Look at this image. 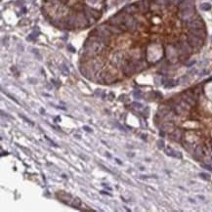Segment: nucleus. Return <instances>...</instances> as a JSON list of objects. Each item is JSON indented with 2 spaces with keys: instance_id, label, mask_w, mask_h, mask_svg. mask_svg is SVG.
<instances>
[{
  "instance_id": "obj_1",
  "label": "nucleus",
  "mask_w": 212,
  "mask_h": 212,
  "mask_svg": "<svg viewBox=\"0 0 212 212\" xmlns=\"http://www.w3.org/2000/svg\"><path fill=\"white\" fill-rule=\"evenodd\" d=\"M105 47H106V45L100 40V38L97 35L92 34L84 44L83 55L85 57H87L88 59H92L94 57L101 54Z\"/></svg>"
},
{
  "instance_id": "obj_2",
  "label": "nucleus",
  "mask_w": 212,
  "mask_h": 212,
  "mask_svg": "<svg viewBox=\"0 0 212 212\" xmlns=\"http://www.w3.org/2000/svg\"><path fill=\"white\" fill-rule=\"evenodd\" d=\"M92 34L97 35V36L100 38V40L107 46V45H109V42H110V36H111L113 33L109 31V27H108L107 25H101V26H99V27L93 31Z\"/></svg>"
},
{
  "instance_id": "obj_3",
  "label": "nucleus",
  "mask_w": 212,
  "mask_h": 212,
  "mask_svg": "<svg viewBox=\"0 0 212 212\" xmlns=\"http://www.w3.org/2000/svg\"><path fill=\"white\" fill-rule=\"evenodd\" d=\"M79 70H80V72L82 73V75L85 76L87 79H92L94 74L96 73V71L93 68L91 62L89 63H85L83 65H80L79 66Z\"/></svg>"
},
{
  "instance_id": "obj_4",
  "label": "nucleus",
  "mask_w": 212,
  "mask_h": 212,
  "mask_svg": "<svg viewBox=\"0 0 212 212\" xmlns=\"http://www.w3.org/2000/svg\"><path fill=\"white\" fill-rule=\"evenodd\" d=\"M84 13H85L86 17L88 18L90 24L96 23V20L101 17V13H100V12L97 11V10L94 9V8L89 7V6H84Z\"/></svg>"
},
{
  "instance_id": "obj_5",
  "label": "nucleus",
  "mask_w": 212,
  "mask_h": 212,
  "mask_svg": "<svg viewBox=\"0 0 212 212\" xmlns=\"http://www.w3.org/2000/svg\"><path fill=\"white\" fill-rule=\"evenodd\" d=\"M195 13H196L195 7H193V8H189V9H184V10H180L179 17L183 22L189 23L191 20H193V19H194V15H195Z\"/></svg>"
},
{
  "instance_id": "obj_6",
  "label": "nucleus",
  "mask_w": 212,
  "mask_h": 212,
  "mask_svg": "<svg viewBox=\"0 0 212 212\" xmlns=\"http://www.w3.org/2000/svg\"><path fill=\"white\" fill-rule=\"evenodd\" d=\"M123 25L125 26L126 29L129 30V31H134V30H136L137 26H138V25H137V22L134 20V18L131 16V15H129V14H125Z\"/></svg>"
},
{
  "instance_id": "obj_7",
  "label": "nucleus",
  "mask_w": 212,
  "mask_h": 212,
  "mask_svg": "<svg viewBox=\"0 0 212 212\" xmlns=\"http://www.w3.org/2000/svg\"><path fill=\"white\" fill-rule=\"evenodd\" d=\"M89 25H90V23L85 15V13H78L76 15V27L82 28V27H86Z\"/></svg>"
},
{
  "instance_id": "obj_8",
  "label": "nucleus",
  "mask_w": 212,
  "mask_h": 212,
  "mask_svg": "<svg viewBox=\"0 0 212 212\" xmlns=\"http://www.w3.org/2000/svg\"><path fill=\"white\" fill-rule=\"evenodd\" d=\"M188 42H189V44H190L192 47L197 48V47H200L201 45H202V43H203V39L200 37H197V36L192 34V33H190V34L188 35Z\"/></svg>"
},
{
  "instance_id": "obj_9",
  "label": "nucleus",
  "mask_w": 212,
  "mask_h": 212,
  "mask_svg": "<svg viewBox=\"0 0 212 212\" xmlns=\"http://www.w3.org/2000/svg\"><path fill=\"white\" fill-rule=\"evenodd\" d=\"M124 17H125V13L123 12V14L122 13H118V14H116V15H114V16L110 17L109 18V24L110 25H114V26H121V25H123V23H124Z\"/></svg>"
},
{
  "instance_id": "obj_10",
  "label": "nucleus",
  "mask_w": 212,
  "mask_h": 212,
  "mask_svg": "<svg viewBox=\"0 0 212 212\" xmlns=\"http://www.w3.org/2000/svg\"><path fill=\"white\" fill-rule=\"evenodd\" d=\"M122 71L126 75H132L134 72H136L135 70V64L134 62H127L124 63L122 65Z\"/></svg>"
},
{
  "instance_id": "obj_11",
  "label": "nucleus",
  "mask_w": 212,
  "mask_h": 212,
  "mask_svg": "<svg viewBox=\"0 0 212 212\" xmlns=\"http://www.w3.org/2000/svg\"><path fill=\"white\" fill-rule=\"evenodd\" d=\"M187 26L190 29H196V28H203L204 23L200 19H193L189 23H187Z\"/></svg>"
},
{
  "instance_id": "obj_12",
  "label": "nucleus",
  "mask_w": 212,
  "mask_h": 212,
  "mask_svg": "<svg viewBox=\"0 0 212 212\" xmlns=\"http://www.w3.org/2000/svg\"><path fill=\"white\" fill-rule=\"evenodd\" d=\"M192 48H193V47L189 44V42L183 41V42H181L179 45L180 54L183 55V56H188L189 54L192 53Z\"/></svg>"
},
{
  "instance_id": "obj_13",
  "label": "nucleus",
  "mask_w": 212,
  "mask_h": 212,
  "mask_svg": "<svg viewBox=\"0 0 212 212\" xmlns=\"http://www.w3.org/2000/svg\"><path fill=\"white\" fill-rule=\"evenodd\" d=\"M183 100L186 103H188L190 106H195L196 105V97L193 93L186 92L183 94Z\"/></svg>"
},
{
  "instance_id": "obj_14",
  "label": "nucleus",
  "mask_w": 212,
  "mask_h": 212,
  "mask_svg": "<svg viewBox=\"0 0 212 212\" xmlns=\"http://www.w3.org/2000/svg\"><path fill=\"white\" fill-rule=\"evenodd\" d=\"M137 7L139 9V11L142 12V13H146L148 12L149 8H150V3L148 0H140L136 3Z\"/></svg>"
},
{
  "instance_id": "obj_15",
  "label": "nucleus",
  "mask_w": 212,
  "mask_h": 212,
  "mask_svg": "<svg viewBox=\"0 0 212 212\" xmlns=\"http://www.w3.org/2000/svg\"><path fill=\"white\" fill-rule=\"evenodd\" d=\"M123 62V56L121 53H115L111 59V65L114 66H118L119 65H121V63Z\"/></svg>"
},
{
  "instance_id": "obj_16",
  "label": "nucleus",
  "mask_w": 212,
  "mask_h": 212,
  "mask_svg": "<svg viewBox=\"0 0 212 212\" xmlns=\"http://www.w3.org/2000/svg\"><path fill=\"white\" fill-rule=\"evenodd\" d=\"M180 10H184V9H189L195 7V1L194 0H183L179 5H178Z\"/></svg>"
},
{
  "instance_id": "obj_17",
  "label": "nucleus",
  "mask_w": 212,
  "mask_h": 212,
  "mask_svg": "<svg viewBox=\"0 0 212 212\" xmlns=\"http://www.w3.org/2000/svg\"><path fill=\"white\" fill-rule=\"evenodd\" d=\"M100 76H101L102 80L106 83H108V84H110V83L115 81V77L114 75H111L109 72H102Z\"/></svg>"
},
{
  "instance_id": "obj_18",
  "label": "nucleus",
  "mask_w": 212,
  "mask_h": 212,
  "mask_svg": "<svg viewBox=\"0 0 212 212\" xmlns=\"http://www.w3.org/2000/svg\"><path fill=\"white\" fill-rule=\"evenodd\" d=\"M138 11H139V9H138L136 4H129V5H126L123 8V12L125 14H129V15L135 14Z\"/></svg>"
},
{
  "instance_id": "obj_19",
  "label": "nucleus",
  "mask_w": 212,
  "mask_h": 212,
  "mask_svg": "<svg viewBox=\"0 0 212 212\" xmlns=\"http://www.w3.org/2000/svg\"><path fill=\"white\" fill-rule=\"evenodd\" d=\"M168 114H170V108L165 106V105H162L159 107L158 111V117H164L166 115H168Z\"/></svg>"
},
{
  "instance_id": "obj_20",
  "label": "nucleus",
  "mask_w": 212,
  "mask_h": 212,
  "mask_svg": "<svg viewBox=\"0 0 212 212\" xmlns=\"http://www.w3.org/2000/svg\"><path fill=\"white\" fill-rule=\"evenodd\" d=\"M190 33L196 35L197 37H200L202 39H204L206 33H205V30L204 28H196V29H190Z\"/></svg>"
},
{
  "instance_id": "obj_21",
  "label": "nucleus",
  "mask_w": 212,
  "mask_h": 212,
  "mask_svg": "<svg viewBox=\"0 0 212 212\" xmlns=\"http://www.w3.org/2000/svg\"><path fill=\"white\" fill-rule=\"evenodd\" d=\"M165 153H166L167 155H169V157H172V158H182V155H181V153H180L179 152L175 151V150L171 149V148H167V149L165 150Z\"/></svg>"
},
{
  "instance_id": "obj_22",
  "label": "nucleus",
  "mask_w": 212,
  "mask_h": 212,
  "mask_svg": "<svg viewBox=\"0 0 212 212\" xmlns=\"http://www.w3.org/2000/svg\"><path fill=\"white\" fill-rule=\"evenodd\" d=\"M109 31L113 34H121L123 32V29L119 27V26H114V25H109L108 26Z\"/></svg>"
},
{
  "instance_id": "obj_23",
  "label": "nucleus",
  "mask_w": 212,
  "mask_h": 212,
  "mask_svg": "<svg viewBox=\"0 0 212 212\" xmlns=\"http://www.w3.org/2000/svg\"><path fill=\"white\" fill-rule=\"evenodd\" d=\"M171 137L172 139L176 142H180L182 137H183V131L180 130V129H176V130L173 131V133L171 134Z\"/></svg>"
},
{
  "instance_id": "obj_24",
  "label": "nucleus",
  "mask_w": 212,
  "mask_h": 212,
  "mask_svg": "<svg viewBox=\"0 0 212 212\" xmlns=\"http://www.w3.org/2000/svg\"><path fill=\"white\" fill-rule=\"evenodd\" d=\"M195 155L197 158H200L203 157V149H202L201 146H198V147L196 148V150H195Z\"/></svg>"
},
{
  "instance_id": "obj_25",
  "label": "nucleus",
  "mask_w": 212,
  "mask_h": 212,
  "mask_svg": "<svg viewBox=\"0 0 212 212\" xmlns=\"http://www.w3.org/2000/svg\"><path fill=\"white\" fill-rule=\"evenodd\" d=\"M173 127H174V124H173L172 122H165V123H163L162 126H161V128H162L163 131L171 130V129H173Z\"/></svg>"
},
{
  "instance_id": "obj_26",
  "label": "nucleus",
  "mask_w": 212,
  "mask_h": 212,
  "mask_svg": "<svg viewBox=\"0 0 212 212\" xmlns=\"http://www.w3.org/2000/svg\"><path fill=\"white\" fill-rule=\"evenodd\" d=\"M71 205H72L74 208H78V207L81 205V200H80L78 197L73 198V199H72V202L71 203Z\"/></svg>"
},
{
  "instance_id": "obj_27",
  "label": "nucleus",
  "mask_w": 212,
  "mask_h": 212,
  "mask_svg": "<svg viewBox=\"0 0 212 212\" xmlns=\"http://www.w3.org/2000/svg\"><path fill=\"white\" fill-rule=\"evenodd\" d=\"M200 9L201 10H203V11H208V10H210L211 9V4L210 3H202L200 5Z\"/></svg>"
},
{
  "instance_id": "obj_28",
  "label": "nucleus",
  "mask_w": 212,
  "mask_h": 212,
  "mask_svg": "<svg viewBox=\"0 0 212 212\" xmlns=\"http://www.w3.org/2000/svg\"><path fill=\"white\" fill-rule=\"evenodd\" d=\"M38 34H39V32L33 31L32 33H30V34L27 36V40H29V41H31V40H34V39H35V38L38 36Z\"/></svg>"
},
{
  "instance_id": "obj_29",
  "label": "nucleus",
  "mask_w": 212,
  "mask_h": 212,
  "mask_svg": "<svg viewBox=\"0 0 212 212\" xmlns=\"http://www.w3.org/2000/svg\"><path fill=\"white\" fill-rule=\"evenodd\" d=\"M132 107L134 108V109H138V110H140V109H143V105L140 103H137V102H134V103H132Z\"/></svg>"
},
{
  "instance_id": "obj_30",
  "label": "nucleus",
  "mask_w": 212,
  "mask_h": 212,
  "mask_svg": "<svg viewBox=\"0 0 212 212\" xmlns=\"http://www.w3.org/2000/svg\"><path fill=\"white\" fill-rule=\"evenodd\" d=\"M199 177H200L201 179L205 180V181H209L210 180V176L207 174V173H203V172L199 173Z\"/></svg>"
},
{
  "instance_id": "obj_31",
  "label": "nucleus",
  "mask_w": 212,
  "mask_h": 212,
  "mask_svg": "<svg viewBox=\"0 0 212 212\" xmlns=\"http://www.w3.org/2000/svg\"><path fill=\"white\" fill-rule=\"evenodd\" d=\"M61 70H62L63 73H64L65 75H68V74H69V70H68V68H66L65 65H61Z\"/></svg>"
},
{
  "instance_id": "obj_32",
  "label": "nucleus",
  "mask_w": 212,
  "mask_h": 212,
  "mask_svg": "<svg viewBox=\"0 0 212 212\" xmlns=\"http://www.w3.org/2000/svg\"><path fill=\"white\" fill-rule=\"evenodd\" d=\"M158 149H160V150H163V149H164L165 145H164V141H163V140H158Z\"/></svg>"
},
{
  "instance_id": "obj_33",
  "label": "nucleus",
  "mask_w": 212,
  "mask_h": 212,
  "mask_svg": "<svg viewBox=\"0 0 212 212\" xmlns=\"http://www.w3.org/2000/svg\"><path fill=\"white\" fill-rule=\"evenodd\" d=\"M133 95L136 99H140L141 98V91H134Z\"/></svg>"
},
{
  "instance_id": "obj_34",
  "label": "nucleus",
  "mask_w": 212,
  "mask_h": 212,
  "mask_svg": "<svg viewBox=\"0 0 212 212\" xmlns=\"http://www.w3.org/2000/svg\"><path fill=\"white\" fill-rule=\"evenodd\" d=\"M155 2L158 5H165L167 3V0H155Z\"/></svg>"
},
{
  "instance_id": "obj_35",
  "label": "nucleus",
  "mask_w": 212,
  "mask_h": 212,
  "mask_svg": "<svg viewBox=\"0 0 212 212\" xmlns=\"http://www.w3.org/2000/svg\"><path fill=\"white\" fill-rule=\"evenodd\" d=\"M201 167L206 169V170H209V171H212V167L210 165H208V164H201Z\"/></svg>"
},
{
  "instance_id": "obj_36",
  "label": "nucleus",
  "mask_w": 212,
  "mask_h": 212,
  "mask_svg": "<svg viewBox=\"0 0 212 212\" xmlns=\"http://www.w3.org/2000/svg\"><path fill=\"white\" fill-rule=\"evenodd\" d=\"M183 0H173V2H172V4H174V5H179L180 3L182 2Z\"/></svg>"
},
{
  "instance_id": "obj_37",
  "label": "nucleus",
  "mask_w": 212,
  "mask_h": 212,
  "mask_svg": "<svg viewBox=\"0 0 212 212\" xmlns=\"http://www.w3.org/2000/svg\"><path fill=\"white\" fill-rule=\"evenodd\" d=\"M20 116L22 117L23 119H25V120H26L27 122H28V123H30V124H32V122H31V121H30V120H29V119H27V117H26V116H24V115H20Z\"/></svg>"
},
{
  "instance_id": "obj_38",
  "label": "nucleus",
  "mask_w": 212,
  "mask_h": 212,
  "mask_svg": "<svg viewBox=\"0 0 212 212\" xmlns=\"http://www.w3.org/2000/svg\"><path fill=\"white\" fill-rule=\"evenodd\" d=\"M68 49L70 50L71 52H75V49H74V48H73L71 45H68Z\"/></svg>"
},
{
  "instance_id": "obj_39",
  "label": "nucleus",
  "mask_w": 212,
  "mask_h": 212,
  "mask_svg": "<svg viewBox=\"0 0 212 212\" xmlns=\"http://www.w3.org/2000/svg\"><path fill=\"white\" fill-rule=\"evenodd\" d=\"M88 3H91V4H96L99 0H86Z\"/></svg>"
},
{
  "instance_id": "obj_40",
  "label": "nucleus",
  "mask_w": 212,
  "mask_h": 212,
  "mask_svg": "<svg viewBox=\"0 0 212 212\" xmlns=\"http://www.w3.org/2000/svg\"><path fill=\"white\" fill-rule=\"evenodd\" d=\"M51 82H52V83H53V84H54V85H56V86H57V87H58V86H59V85H60V84H59V83H58V81H56V80H54V79H51Z\"/></svg>"
},
{
  "instance_id": "obj_41",
  "label": "nucleus",
  "mask_w": 212,
  "mask_h": 212,
  "mask_svg": "<svg viewBox=\"0 0 212 212\" xmlns=\"http://www.w3.org/2000/svg\"><path fill=\"white\" fill-rule=\"evenodd\" d=\"M83 129H84L85 131H87V132H92V130H91L88 126H83Z\"/></svg>"
},
{
  "instance_id": "obj_42",
  "label": "nucleus",
  "mask_w": 212,
  "mask_h": 212,
  "mask_svg": "<svg viewBox=\"0 0 212 212\" xmlns=\"http://www.w3.org/2000/svg\"><path fill=\"white\" fill-rule=\"evenodd\" d=\"M195 63H196V61H192V62H189V63L187 64V65H188V66H191V65H194Z\"/></svg>"
},
{
  "instance_id": "obj_43",
  "label": "nucleus",
  "mask_w": 212,
  "mask_h": 212,
  "mask_svg": "<svg viewBox=\"0 0 212 212\" xmlns=\"http://www.w3.org/2000/svg\"><path fill=\"white\" fill-rule=\"evenodd\" d=\"M197 197H198V198H200L201 200H204V199H205V197H204L203 196H197Z\"/></svg>"
},
{
  "instance_id": "obj_44",
  "label": "nucleus",
  "mask_w": 212,
  "mask_h": 212,
  "mask_svg": "<svg viewBox=\"0 0 212 212\" xmlns=\"http://www.w3.org/2000/svg\"><path fill=\"white\" fill-rule=\"evenodd\" d=\"M211 42H212V36H211Z\"/></svg>"
}]
</instances>
